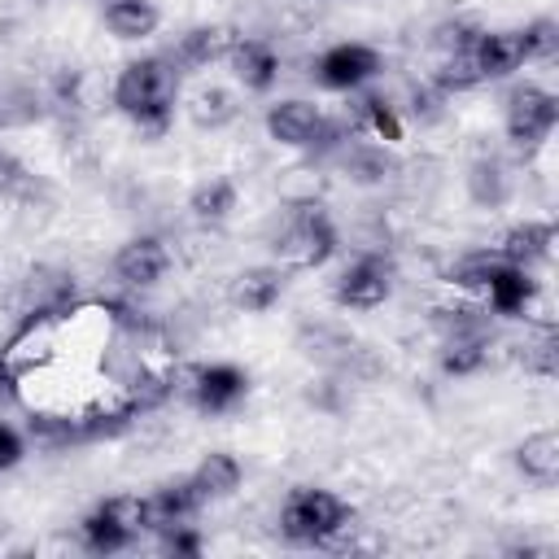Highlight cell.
Instances as JSON below:
<instances>
[{"mask_svg": "<svg viewBox=\"0 0 559 559\" xmlns=\"http://www.w3.org/2000/svg\"><path fill=\"white\" fill-rule=\"evenodd\" d=\"M341 170H345V179L349 183H362V188H376V183H384V179H393L397 175V157H393V144H345L341 148Z\"/></svg>", "mask_w": 559, "mask_h": 559, "instance_id": "18", "label": "cell"}, {"mask_svg": "<svg viewBox=\"0 0 559 559\" xmlns=\"http://www.w3.org/2000/svg\"><path fill=\"white\" fill-rule=\"evenodd\" d=\"M472 57L485 74V83L493 79H511L515 70H524V44H520V31H480L476 44H472Z\"/></svg>", "mask_w": 559, "mask_h": 559, "instance_id": "17", "label": "cell"}, {"mask_svg": "<svg viewBox=\"0 0 559 559\" xmlns=\"http://www.w3.org/2000/svg\"><path fill=\"white\" fill-rule=\"evenodd\" d=\"M493 262H498V249L467 253V258H459V262H454L450 284H454V288H463V293H480V288H485V280H489V271H493Z\"/></svg>", "mask_w": 559, "mask_h": 559, "instance_id": "31", "label": "cell"}, {"mask_svg": "<svg viewBox=\"0 0 559 559\" xmlns=\"http://www.w3.org/2000/svg\"><path fill=\"white\" fill-rule=\"evenodd\" d=\"M397 284V266L384 249H362L358 258H349L332 284V301L345 310H376L393 297Z\"/></svg>", "mask_w": 559, "mask_h": 559, "instance_id": "5", "label": "cell"}, {"mask_svg": "<svg viewBox=\"0 0 559 559\" xmlns=\"http://www.w3.org/2000/svg\"><path fill=\"white\" fill-rule=\"evenodd\" d=\"M559 122V96L542 83H515L502 100V127L515 153H533L550 140Z\"/></svg>", "mask_w": 559, "mask_h": 559, "instance_id": "4", "label": "cell"}, {"mask_svg": "<svg viewBox=\"0 0 559 559\" xmlns=\"http://www.w3.org/2000/svg\"><path fill=\"white\" fill-rule=\"evenodd\" d=\"M284 284H288V271H284L280 262H262V266H245V271L231 280L227 297H231V306L245 310V314H266V310L284 297Z\"/></svg>", "mask_w": 559, "mask_h": 559, "instance_id": "13", "label": "cell"}, {"mask_svg": "<svg viewBox=\"0 0 559 559\" xmlns=\"http://www.w3.org/2000/svg\"><path fill=\"white\" fill-rule=\"evenodd\" d=\"M384 57L362 39H341L314 57V83L328 92H358L380 74Z\"/></svg>", "mask_w": 559, "mask_h": 559, "instance_id": "6", "label": "cell"}, {"mask_svg": "<svg viewBox=\"0 0 559 559\" xmlns=\"http://www.w3.org/2000/svg\"><path fill=\"white\" fill-rule=\"evenodd\" d=\"M96 511H105L114 524H122L135 537L148 533V498H140V493H109L96 502Z\"/></svg>", "mask_w": 559, "mask_h": 559, "instance_id": "29", "label": "cell"}, {"mask_svg": "<svg viewBox=\"0 0 559 559\" xmlns=\"http://www.w3.org/2000/svg\"><path fill=\"white\" fill-rule=\"evenodd\" d=\"M236 197H240V188H236V179H227V175H210V179H201L192 192H188V210H192V218L197 223H223L231 210H236Z\"/></svg>", "mask_w": 559, "mask_h": 559, "instance_id": "24", "label": "cell"}, {"mask_svg": "<svg viewBox=\"0 0 559 559\" xmlns=\"http://www.w3.org/2000/svg\"><path fill=\"white\" fill-rule=\"evenodd\" d=\"M441 100H445V96H441L432 83H415V87H411V118H415V122H437V118H441Z\"/></svg>", "mask_w": 559, "mask_h": 559, "instance_id": "34", "label": "cell"}, {"mask_svg": "<svg viewBox=\"0 0 559 559\" xmlns=\"http://www.w3.org/2000/svg\"><path fill=\"white\" fill-rule=\"evenodd\" d=\"M240 31L227 26V22H197L179 35L175 44V57H166L170 66H188V70H201V66H214V61H227V52L236 48Z\"/></svg>", "mask_w": 559, "mask_h": 559, "instance_id": "11", "label": "cell"}, {"mask_svg": "<svg viewBox=\"0 0 559 559\" xmlns=\"http://www.w3.org/2000/svg\"><path fill=\"white\" fill-rule=\"evenodd\" d=\"M467 192H472L476 205L498 210V205L511 197V175H507V166H502L498 157H476L472 170H467Z\"/></svg>", "mask_w": 559, "mask_h": 559, "instance_id": "27", "label": "cell"}, {"mask_svg": "<svg viewBox=\"0 0 559 559\" xmlns=\"http://www.w3.org/2000/svg\"><path fill=\"white\" fill-rule=\"evenodd\" d=\"M354 507L319 485H293L280 502V533L293 546H314V550H354Z\"/></svg>", "mask_w": 559, "mask_h": 559, "instance_id": "2", "label": "cell"}, {"mask_svg": "<svg viewBox=\"0 0 559 559\" xmlns=\"http://www.w3.org/2000/svg\"><path fill=\"white\" fill-rule=\"evenodd\" d=\"M157 550H162V555H175V559H197V555L205 550V537H201L188 520H179V524L157 528Z\"/></svg>", "mask_w": 559, "mask_h": 559, "instance_id": "32", "label": "cell"}, {"mask_svg": "<svg viewBox=\"0 0 559 559\" xmlns=\"http://www.w3.org/2000/svg\"><path fill=\"white\" fill-rule=\"evenodd\" d=\"M428 83L450 100V96L476 92V87L485 83V74H480V66H476L472 48H467V52H445V57L437 61V70H432V79H428Z\"/></svg>", "mask_w": 559, "mask_h": 559, "instance_id": "25", "label": "cell"}, {"mask_svg": "<svg viewBox=\"0 0 559 559\" xmlns=\"http://www.w3.org/2000/svg\"><path fill=\"white\" fill-rule=\"evenodd\" d=\"M555 253V223L550 218H524L515 227L502 231L498 240V258L511 262V266H537V262H550Z\"/></svg>", "mask_w": 559, "mask_h": 559, "instance_id": "14", "label": "cell"}, {"mask_svg": "<svg viewBox=\"0 0 559 559\" xmlns=\"http://www.w3.org/2000/svg\"><path fill=\"white\" fill-rule=\"evenodd\" d=\"M188 476L197 480V489H201L205 502H210V498H231V493L240 489V480H245V467H240L236 454H227V450H210Z\"/></svg>", "mask_w": 559, "mask_h": 559, "instance_id": "22", "label": "cell"}, {"mask_svg": "<svg viewBox=\"0 0 559 559\" xmlns=\"http://www.w3.org/2000/svg\"><path fill=\"white\" fill-rule=\"evenodd\" d=\"M188 118H192V127H201V131H223V127H231L236 118H240V105H236V96L227 92V87H218V83H205V87H197L192 96H188Z\"/></svg>", "mask_w": 559, "mask_h": 559, "instance_id": "21", "label": "cell"}, {"mask_svg": "<svg viewBox=\"0 0 559 559\" xmlns=\"http://www.w3.org/2000/svg\"><path fill=\"white\" fill-rule=\"evenodd\" d=\"M266 135L284 148H310L314 135H319V122H323V109L306 96H288V100H275L266 109Z\"/></svg>", "mask_w": 559, "mask_h": 559, "instance_id": "10", "label": "cell"}, {"mask_svg": "<svg viewBox=\"0 0 559 559\" xmlns=\"http://www.w3.org/2000/svg\"><path fill=\"white\" fill-rule=\"evenodd\" d=\"M476 35H480L476 22H467V17H445V22L432 26V48H437L441 57H445V52H467V48L476 44Z\"/></svg>", "mask_w": 559, "mask_h": 559, "instance_id": "33", "label": "cell"}, {"mask_svg": "<svg viewBox=\"0 0 559 559\" xmlns=\"http://www.w3.org/2000/svg\"><path fill=\"white\" fill-rule=\"evenodd\" d=\"M489 354H493V341H489V332H454V336H441V349H437V367H441L445 376L463 380V376H476V371H485Z\"/></svg>", "mask_w": 559, "mask_h": 559, "instance_id": "19", "label": "cell"}, {"mask_svg": "<svg viewBox=\"0 0 559 559\" xmlns=\"http://www.w3.org/2000/svg\"><path fill=\"white\" fill-rule=\"evenodd\" d=\"M480 297H485V306H489L493 314L520 319V314H528V306L537 301V280H533L528 266H511V262L498 258L493 271H489V280H485V288H480Z\"/></svg>", "mask_w": 559, "mask_h": 559, "instance_id": "9", "label": "cell"}, {"mask_svg": "<svg viewBox=\"0 0 559 559\" xmlns=\"http://www.w3.org/2000/svg\"><path fill=\"white\" fill-rule=\"evenodd\" d=\"M114 109L131 118V127L148 140L166 135L179 105V74L166 57H135L114 79Z\"/></svg>", "mask_w": 559, "mask_h": 559, "instance_id": "1", "label": "cell"}, {"mask_svg": "<svg viewBox=\"0 0 559 559\" xmlns=\"http://www.w3.org/2000/svg\"><path fill=\"white\" fill-rule=\"evenodd\" d=\"M515 472L537 485V489H555L559 485V432L555 428H537L515 445Z\"/></svg>", "mask_w": 559, "mask_h": 559, "instance_id": "16", "label": "cell"}, {"mask_svg": "<svg viewBox=\"0 0 559 559\" xmlns=\"http://www.w3.org/2000/svg\"><path fill=\"white\" fill-rule=\"evenodd\" d=\"M349 122H354V131H371L380 144H397L402 140V118H397V109H393V100L384 92L358 96L349 105Z\"/></svg>", "mask_w": 559, "mask_h": 559, "instance_id": "20", "label": "cell"}, {"mask_svg": "<svg viewBox=\"0 0 559 559\" xmlns=\"http://www.w3.org/2000/svg\"><path fill=\"white\" fill-rule=\"evenodd\" d=\"M26 179H31L26 166L13 157V148L0 144V197H13L17 188H26Z\"/></svg>", "mask_w": 559, "mask_h": 559, "instance_id": "36", "label": "cell"}, {"mask_svg": "<svg viewBox=\"0 0 559 559\" xmlns=\"http://www.w3.org/2000/svg\"><path fill=\"white\" fill-rule=\"evenodd\" d=\"M105 26L114 39H148L162 26V13L153 0H109L105 4Z\"/></svg>", "mask_w": 559, "mask_h": 559, "instance_id": "23", "label": "cell"}, {"mask_svg": "<svg viewBox=\"0 0 559 559\" xmlns=\"http://www.w3.org/2000/svg\"><path fill=\"white\" fill-rule=\"evenodd\" d=\"M105 4H109V0H105Z\"/></svg>", "mask_w": 559, "mask_h": 559, "instance_id": "37", "label": "cell"}, {"mask_svg": "<svg viewBox=\"0 0 559 559\" xmlns=\"http://www.w3.org/2000/svg\"><path fill=\"white\" fill-rule=\"evenodd\" d=\"M79 542H83V550H92V555H118V550H131L140 537L127 533L122 524H114L105 511L92 507V511L79 520Z\"/></svg>", "mask_w": 559, "mask_h": 559, "instance_id": "26", "label": "cell"}, {"mask_svg": "<svg viewBox=\"0 0 559 559\" xmlns=\"http://www.w3.org/2000/svg\"><path fill=\"white\" fill-rule=\"evenodd\" d=\"M201 507H205V493L197 489L192 476L162 480V485L148 493V533H157V528H166V524H179V520H192Z\"/></svg>", "mask_w": 559, "mask_h": 559, "instance_id": "15", "label": "cell"}, {"mask_svg": "<svg viewBox=\"0 0 559 559\" xmlns=\"http://www.w3.org/2000/svg\"><path fill=\"white\" fill-rule=\"evenodd\" d=\"M520 44H524V61H555L559 52V22L555 17H533L520 26Z\"/></svg>", "mask_w": 559, "mask_h": 559, "instance_id": "30", "label": "cell"}, {"mask_svg": "<svg viewBox=\"0 0 559 559\" xmlns=\"http://www.w3.org/2000/svg\"><path fill=\"white\" fill-rule=\"evenodd\" d=\"M227 66H231L236 83H245L249 92H271L280 83V52L262 35H240L236 48L227 52Z\"/></svg>", "mask_w": 559, "mask_h": 559, "instance_id": "12", "label": "cell"}, {"mask_svg": "<svg viewBox=\"0 0 559 559\" xmlns=\"http://www.w3.org/2000/svg\"><path fill=\"white\" fill-rule=\"evenodd\" d=\"M245 393H249V376L236 362H197L192 367L188 402L201 415H227L245 402Z\"/></svg>", "mask_w": 559, "mask_h": 559, "instance_id": "7", "label": "cell"}, {"mask_svg": "<svg viewBox=\"0 0 559 559\" xmlns=\"http://www.w3.org/2000/svg\"><path fill=\"white\" fill-rule=\"evenodd\" d=\"M336 249H341V231L319 201L288 205L280 231L271 236V253L284 271H319Z\"/></svg>", "mask_w": 559, "mask_h": 559, "instance_id": "3", "label": "cell"}, {"mask_svg": "<svg viewBox=\"0 0 559 559\" xmlns=\"http://www.w3.org/2000/svg\"><path fill=\"white\" fill-rule=\"evenodd\" d=\"M524 371H533L542 380H555L559 376V328L550 319H542L533 328V336L524 341Z\"/></svg>", "mask_w": 559, "mask_h": 559, "instance_id": "28", "label": "cell"}, {"mask_svg": "<svg viewBox=\"0 0 559 559\" xmlns=\"http://www.w3.org/2000/svg\"><path fill=\"white\" fill-rule=\"evenodd\" d=\"M22 454H26V437L0 419V472H13L22 463Z\"/></svg>", "mask_w": 559, "mask_h": 559, "instance_id": "35", "label": "cell"}, {"mask_svg": "<svg viewBox=\"0 0 559 559\" xmlns=\"http://www.w3.org/2000/svg\"><path fill=\"white\" fill-rule=\"evenodd\" d=\"M170 271V249L162 236H131L114 253V275L122 288H153Z\"/></svg>", "mask_w": 559, "mask_h": 559, "instance_id": "8", "label": "cell"}]
</instances>
